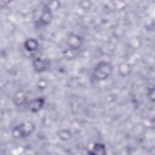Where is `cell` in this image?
Listing matches in <instances>:
<instances>
[{"label": "cell", "mask_w": 155, "mask_h": 155, "mask_svg": "<svg viewBox=\"0 0 155 155\" xmlns=\"http://www.w3.org/2000/svg\"><path fill=\"white\" fill-rule=\"evenodd\" d=\"M38 46V42L35 39H28L24 44L25 49L28 51H33L37 49Z\"/></svg>", "instance_id": "cell-5"}, {"label": "cell", "mask_w": 155, "mask_h": 155, "mask_svg": "<svg viewBox=\"0 0 155 155\" xmlns=\"http://www.w3.org/2000/svg\"><path fill=\"white\" fill-rule=\"evenodd\" d=\"M44 104V99L37 98L30 101L28 104V108L32 112H37Z\"/></svg>", "instance_id": "cell-3"}, {"label": "cell", "mask_w": 155, "mask_h": 155, "mask_svg": "<svg viewBox=\"0 0 155 155\" xmlns=\"http://www.w3.org/2000/svg\"><path fill=\"white\" fill-rule=\"evenodd\" d=\"M35 130V125L31 122H25L16 125L13 130V134L17 138L29 136Z\"/></svg>", "instance_id": "cell-2"}, {"label": "cell", "mask_w": 155, "mask_h": 155, "mask_svg": "<svg viewBox=\"0 0 155 155\" xmlns=\"http://www.w3.org/2000/svg\"><path fill=\"white\" fill-rule=\"evenodd\" d=\"M51 15L49 11L44 12L41 17V21L45 24H48L49 21L51 20Z\"/></svg>", "instance_id": "cell-7"}, {"label": "cell", "mask_w": 155, "mask_h": 155, "mask_svg": "<svg viewBox=\"0 0 155 155\" xmlns=\"http://www.w3.org/2000/svg\"><path fill=\"white\" fill-rule=\"evenodd\" d=\"M92 151H94L93 154H105V146L101 143H96L94 145Z\"/></svg>", "instance_id": "cell-6"}, {"label": "cell", "mask_w": 155, "mask_h": 155, "mask_svg": "<svg viewBox=\"0 0 155 155\" xmlns=\"http://www.w3.org/2000/svg\"><path fill=\"white\" fill-rule=\"evenodd\" d=\"M48 61L47 60H42L41 59H37L33 63V66L35 69L38 71H43L48 67Z\"/></svg>", "instance_id": "cell-4"}, {"label": "cell", "mask_w": 155, "mask_h": 155, "mask_svg": "<svg viewBox=\"0 0 155 155\" xmlns=\"http://www.w3.org/2000/svg\"><path fill=\"white\" fill-rule=\"evenodd\" d=\"M113 70L112 65L107 61H101L95 66L93 71V78L97 81H104L111 74Z\"/></svg>", "instance_id": "cell-1"}]
</instances>
